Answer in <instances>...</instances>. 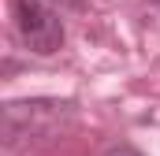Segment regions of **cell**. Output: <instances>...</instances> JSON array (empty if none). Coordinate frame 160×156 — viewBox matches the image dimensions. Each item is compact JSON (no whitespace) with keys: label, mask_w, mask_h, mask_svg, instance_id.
Listing matches in <instances>:
<instances>
[{"label":"cell","mask_w":160,"mask_h":156,"mask_svg":"<svg viewBox=\"0 0 160 156\" xmlns=\"http://www.w3.org/2000/svg\"><path fill=\"white\" fill-rule=\"evenodd\" d=\"M56 4H63V7H82V0H56Z\"/></svg>","instance_id":"3957f363"},{"label":"cell","mask_w":160,"mask_h":156,"mask_svg":"<svg viewBox=\"0 0 160 156\" xmlns=\"http://www.w3.org/2000/svg\"><path fill=\"white\" fill-rule=\"evenodd\" d=\"M104 156H142V153L130 149V145H119V149H112V153H104Z\"/></svg>","instance_id":"7a4b0ae2"},{"label":"cell","mask_w":160,"mask_h":156,"mask_svg":"<svg viewBox=\"0 0 160 156\" xmlns=\"http://www.w3.org/2000/svg\"><path fill=\"white\" fill-rule=\"evenodd\" d=\"M11 19H15V34L22 41V48H30L34 56L60 52L63 19L56 7H48L45 0H11Z\"/></svg>","instance_id":"6da1fadb"},{"label":"cell","mask_w":160,"mask_h":156,"mask_svg":"<svg viewBox=\"0 0 160 156\" xmlns=\"http://www.w3.org/2000/svg\"><path fill=\"white\" fill-rule=\"evenodd\" d=\"M153 4H160V0H153Z\"/></svg>","instance_id":"277c9868"}]
</instances>
